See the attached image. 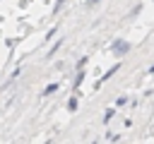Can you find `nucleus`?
<instances>
[{"mask_svg": "<svg viewBox=\"0 0 154 144\" xmlns=\"http://www.w3.org/2000/svg\"><path fill=\"white\" fill-rule=\"evenodd\" d=\"M55 89H58V84H48V86H46V91H43V94H53V91H55Z\"/></svg>", "mask_w": 154, "mask_h": 144, "instance_id": "1", "label": "nucleus"}, {"mask_svg": "<svg viewBox=\"0 0 154 144\" xmlns=\"http://www.w3.org/2000/svg\"><path fill=\"white\" fill-rule=\"evenodd\" d=\"M67 108H70V110H75V108H77V101H75V98H70V103H67Z\"/></svg>", "mask_w": 154, "mask_h": 144, "instance_id": "2", "label": "nucleus"}]
</instances>
